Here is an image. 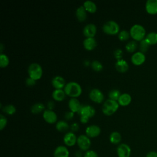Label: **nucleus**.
<instances>
[{
  "label": "nucleus",
  "mask_w": 157,
  "mask_h": 157,
  "mask_svg": "<svg viewBox=\"0 0 157 157\" xmlns=\"http://www.w3.org/2000/svg\"><path fill=\"white\" fill-rule=\"evenodd\" d=\"M102 31L109 35H115L119 33L120 26L118 23L114 20H109L102 26Z\"/></svg>",
  "instance_id": "obj_5"
},
{
  "label": "nucleus",
  "mask_w": 157,
  "mask_h": 157,
  "mask_svg": "<svg viewBox=\"0 0 157 157\" xmlns=\"http://www.w3.org/2000/svg\"><path fill=\"white\" fill-rule=\"evenodd\" d=\"M54 157H69V151L67 148L64 145L58 146L53 153Z\"/></svg>",
  "instance_id": "obj_16"
},
{
  "label": "nucleus",
  "mask_w": 157,
  "mask_h": 157,
  "mask_svg": "<svg viewBox=\"0 0 157 157\" xmlns=\"http://www.w3.org/2000/svg\"><path fill=\"white\" fill-rule=\"evenodd\" d=\"M70 128H71L72 132H74L77 131L78 130V129H79V125H78V124L77 122H74V123H73L71 125Z\"/></svg>",
  "instance_id": "obj_41"
},
{
  "label": "nucleus",
  "mask_w": 157,
  "mask_h": 157,
  "mask_svg": "<svg viewBox=\"0 0 157 157\" xmlns=\"http://www.w3.org/2000/svg\"><path fill=\"white\" fill-rule=\"evenodd\" d=\"M97 28L94 23L86 24L83 29V33L86 37H94Z\"/></svg>",
  "instance_id": "obj_13"
},
{
  "label": "nucleus",
  "mask_w": 157,
  "mask_h": 157,
  "mask_svg": "<svg viewBox=\"0 0 157 157\" xmlns=\"http://www.w3.org/2000/svg\"><path fill=\"white\" fill-rule=\"evenodd\" d=\"M64 78L60 75H56L52 79V85L55 89H63L66 85Z\"/></svg>",
  "instance_id": "obj_15"
},
{
  "label": "nucleus",
  "mask_w": 157,
  "mask_h": 157,
  "mask_svg": "<svg viewBox=\"0 0 157 157\" xmlns=\"http://www.w3.org/2000/svg\"><path fill=\"white\" fill-rule=\"evenodd\" d=\"M66 93L63 89H55L52 94V98L54 100L57 101H63L66 96Z\"/></svg>",
  "instance_id": "obj_23"
},
{
  "label": "nucleus",
  "mask_w": 157,
  "mask_h": 157,
  "mask_svg": "<svg viewBox=\"0 0 157 157\" xmlns=\"http://www.w3.org/2000/svg\"><path fill=\"white\" fill-rule=\"evenodd\" d=\"M74 113L72 111H67L65 112L64 113V118L66 119V120H71L72 119V118L74 117Z\"/></svg>",
  "instance_id": "obj_40"
},
{
  "label": "nucleus",
  "mask_w": 157,
  "mask_h": 157,
  "mask_svg": "<svg viewBox=\"0 0 157 157\" xmlns=\"http://www.w3.org/2000/svg\"><path fill=\"white\" fill-rule=\"evenodd\" d=\"M77 144L81 150L86 151L89 150L91 142L90 137H88L86 134H81L77 137Z\"/></svg>",
  "instance_id": "obj_6"
},
{
  "label": "nucleus",
  "mask_w": 157,
  "mask_h": 157,
  "mask_svg": "<svg viewBox=\"0 0 157 157\" xmlns=\"http://www.w3.org/2000/svg\"><path fill=\"white\" fill-rule=\"evenodd\" d=\"M7 120L6 117L2 114L0 115V130H2L7 125Z\"/></svg>",
  "instance_id": "obj_36"
},
{
  "label": "nucleus",
  "mask_w": 157,
  "mask_h": 157,
  "mask_svg": "<svg viewBox=\"0 0 157 157\" xmlns=\"http://www.w3.org/2000/svg\"><path fill=\"white\" fill-rule=\"evenodd\" d=\"M109 140L113 144H118L121 140V135L118 131H113L109 136Z\"/></svg>",
  "instance_id": "obj_25"
},
{
  "label": "nucleus",
  "mask_w": 157,
  "mask_h": 157,
  "mask_svg": "<svg viewBox=\"0 0 157 157\" xmlns=\"http://www.w3.org/2000/svg\"><path fill=\"white\" fill-rule=\"evenodd\" d=\"M145 10L149 13H157V0H147L145 3Z\"/></svg>",
  "instance_id": "obj_17"
},
{
  "label": "nucleus",
  "mask_w": 157,
  "mask_h": 157,
  "mask_svg": "<svg viewBox=\"0 0 157 157\" xmlns=\"http://www.w3.org/2000/svg\"><path fill=\"white\" fill-rule=\"evenodd\" d=\"M77 137L72 131L66 132L63 137V142L64 144L67 147H72L77 144Z\"/></svg>",
  "instance_id": "obj_12"
},
{
  "label": "nucleus",
  "mask_w": 157,
  "mask_h": 157,
  "mask_svg": "<svg viewBox=\"0 0 157 157\" xmlns=\"http://www.w3.org/2000/svg\"><path fill=\"white\" fill-rule=\"evenodd\" d=\"M45 105L42 102H36L34 104L30 109L31 112L34 114H38L42 112H44L45 110Z\"/></svg>",
  "instance_id": "obj_26"
},
{
  "label": "nucleus",
  "mask_w": 157,
  "mask_h": 157,
  "mask_svg": "<svg viewBox=\"0 0 157 157\" xmlns=\"http://www.w3.org/2000/svg\"><path fill=\"white\" fill-rule=\"evenodd\" d=\"M83 157H99L98 154L94 150H88L83 155Z\"/></svg>",
  "instance_id": "obj_37"
},
{
  "label": "nucleus",
  "mask_w": 157,
  "mask_h": 157,
  "mask_svg": "<svg viewBox=\"0 0 157 157\" xmlns=\"http://www.w3.org/2000/svg\"><path fill=\"white\" fill-rule=\"evenodd\" d=\"M131 37L136 41H141L144 39L146 31L143 26L139 24H135L131 26L129 31Z\"/></svg>",
  "instance_id": "obj_2"
},
{
  "label": "nucleus",
  "mask_w": 157,
  "mask_h": 157,
  "mask_svg": "<svg viewBox=\"0 0 157 157\" xmlns=\"http://www.w3.org/2000/svg\"><path fill=\"white\" fill-rule=\"evenodd\" d=\"M55 106V104L53 101H50L47 102V107H48V109H50V110H52L53 109Z\"/></svg>",
  "instance_id": "obj_44"
},
{
  "label": "nucleus",
  "mask_w": 157,
  "mask_h": 157,
  "mask_svg": "<svg viewBox=\"0 0 157 157\" xmlns=\"http://www.w3.org/2000/svg\"><path fill=\"white\" fill-rule=\"evenodd\" d=\"M137 48V44L136 40H131L128 42L126 45L125 48L128 52H134Z\"/></svg>",
  "instance_id": "obj_30"
},
{
  "label": "nucleus",
  "mask_w": 157,
  "mask_h": 157,
  "mask_svg": "<svg viewBox=\"0 0 157 157\" xmlns=\"http://www.w3.org/2000/svg\"><path fill=\"white\" fill-rule=\"evenodd\" d=\"M83 45L86 50L91 51L97 46V41L94 37H86L83 40Z\"/></svg>",
  "instance_id": "obj_18"
},
{
  "label": "nucleus",
  "mask_w": 157,
  "mask_h": 157,
  "mask_svg": "<svg viewBox=\"0 0 157 157\" xmlns=\"http://www.w3.org/2000/svg\"><path fill=\"white\" fill-rule=\"evenodd\" d=\"M83 7L90 13H94L97 10V6L94 2L91 0H86L83 2Z\"/></svg>",
  "instance_id": "obj_24"
},
{
  "label": "nucleus",
  "mask_w": 157,
  "mask_h": 157,
  "mask_svg": "<svg viewBox=\"0 0 157 157\" xmlns=\"http://www.w3.org/2000/svg\"><path fill=\"white\" fill-rule=\"evenodd\" d=\"M150 45L147 42V41L145 39L142 40L141 41H140V44H139L140 52L144 53L145 52H146L148 50Z\"/></svg>",
  "instance_id": "obj_35"
},
{
  "label": "nucleus",
  "mask_w": 157,
  "mask_h": 157,
  "mask_svg": "<svg viewBox=\"0 0 157 157\" xmlns=\"http://www.w3.org/2000/svg\"><path fill=\"white\" fill-rule=\"evenodd\" d=\"M119 104L118 101L107 99L102 106V112L106 115H111L113 114L118 109Z\"/></svg>",
  "instance_id": "obj_3"
},
{
  "label": "nucleus",
  "mask_w": 157,
  "mask_h": 157,
  "mask_svg": "<svg viewBox=\"0 0 157 157\" xmlns=\"http://www.w3.org/2000/svg\"><path fill=\"white\" fill-rule=\"evenodd\" d=\"M89 119L90 118H88V117H86V116H80V121L82 123H86L88 121H89Z\"/></svg>",
  "instance_id": "obj_43"
},
{
  "label": "nucleus",
  "mask_w": 157,
  "mask_h": 157,
  "mask_svg": "<svg viewBox=\"0 0 157 157\" xmlns=\"http://www.w3.org/2000/svg\"><path fill=\"white\" fill-rule=\"evenodd\" d=\"M145 157H157V151H150L147 153Z\"/></svg>",
  "instance_id": "obj_42"
},
{
  "label": "nucleus",
  "mask_w": 157,
  "mask_h": 157,
  "mask_svg": "<svg viewBox=\"0 0 157 157\" xmlns=\"http://www.w3.org/2000/svg\"><path fill=\"white\" fill-rule=\"evenodd\" d=\"M130 36V33L125 29H123L119 32L118 34V37L121 41L127 40Z\"/></svg>",
  "instance_id": "obj_33"
},
{
  "label": "nucleus",
  "mask_w": 157,
  "mask_h": 157,
  "mask_svg": "<svg viewBox=\"0 0 157 157\" xmlns=\"http://www.w3.org/2000/svg\"><path fill=\"white\" fill-rule=\"evenodd\" d=\"M117 153L118 157H130L131 149L128 144H120L117 148Z\"/></svg>",
  "instance_id": "obj_9"
},
{
  "label": "nucleus",
  "mask_w": 157,
  "mask_h": 157,
  "mask_svg": "<svg viewBox=\"0 0 157 157\" xmlns=\"http://www.w3.org/2000/svg\"><path fill=\"white\" fill-rule=\"evenodd\" d=\"M89 98L96 103H101L104 98L103 93L98 88H93L89 93Z\"/></svg>",
  "instance_id": "obj_8"
},
{
  "label": "nucleus",
  "mask_w": 157,
  "mask_h": 157,
  "mask_svg": "<svg viewBox=\"0 0 157 157\" xmlns=\"http://www.w3.org/2000/svg\"><path fill=\"white\" fill-rule=\"evenodd\" d=\"M91 68L95 71H101L103 69L102 64L98 60H94L91 63Z\"/></svg>",
  "instance_id": "obj_34"
},
{
  "label": "nucleus",
  "mask_w": 157,
  "mask_h": 157,
  "mask_svg": "<svg viewBox=\"0 0 157 157\" xmlns=\"http://www.w3.org/2000/svg\"><path fill=\"white\" fill-rule=\"evenodd\" d=\"M68 106L71 111L75 112H78L80 108L81 104L78 99L75 98H71L68 102Z\"/></svg>",
  "instance_id": "obj_20"
},
{
  "label": "nucleus",
  "mask_w": 157,
  "mask_h": 157,
  "mask_svg": "<svg viewBox=\"0 0 157 157\" xmlns=\"http://www.w3.org/2000/svg\"><path fill=\"white\" fill-rule=\"evenodd\" d=\"M115 66L117 71L120 72H125L129 69V64L128 62L123 59L117 60Z\"/></svg>",
  "instance_id": "obj_19"
},
{
  "label": "nucleus",
  "mask_w": 157,
  "mask_h": 157,
  "mask_svg": "<svg viewBox=\"0 0 157 157\" xmlns=\"http://www.w3.org/2000/svg\"><path fill=\"white\" fill-rule=\"evenodd\" d=\"M131 62L136 66H139L143 64L145 61V55L144 53L139 51L133 53L131 58Z\"/></svg>",
  "instance_id": "obj_14"
},
{
  "label": "nucleus",
  "mask_w": 157,
  "mask_h": 157,
  "mask_svg": "<svg viewBox=\"0 0 157 157\" xmlns=\"http://www.w3.org/2000/svg\"><path fill=\"white\" fill-rule=\"evenodd\" d=\"M95 109L93 106L87 104L81 105L80 108L77 112V113L80 116H86L88 118H91L93 117L95 115Z\"/></svg>",
  "instance_id": "obj_7"
},
{
  "label": "nucleus",
  "mask_w": 157,
  "mask_h": 157,
  "mask_svg": "<svg viewBox=\"0 0 157 157\" xmlns=\"http://www.w3.org/2000/svg\"><path fill=\"white\" fill-rule=\"evenodd\" d=\"M145 39L147 41V42L150 45L157 44V33L156 32L149 33L146 35Z\"/></svg>",
  "instance_id": "obj_28"
},
{
  "label": "nucleus",
  "mask_w": 157,
  "mask_h": 157,
  "mask_svg": "<svg viewBox=\"0 0 157 157\" xmlns=\"http://www.w3.org/2000/svg\"><path fill=\"white\" fill-rule=\"evenodd\" d=\"M86 10L83 7V6H80L77 8L75 10V15L77 18L80 21H83L86 20L87 17Z\"/></svg>",
  "instance_id": "obj_21"
},
{
  "label": "nucleus",
  "mask_w": 157,
  "mask_h": 157,
  "mask_svg": "<svg viewBox=\"0 0 157 157\" xmlns=\"http://www.w3.org/2000/svg\"><path fill=\"white\" fill-rule=\"evenodd\" d=\"M131 100H132L131 96L128 93H124L120 95V96L118 100V103L120 105L126 106L131 103Z\"/></svg>",
  "instance_id": "obj_22"
},
{
  "label": "nucleus",
  "mask_w": 157,
  "mask_h": 157,
  "mask_svg": "<svg viewBox=\"0 0 157 157\" xmlns=\"http://www.w3.org/2000/svg\"><path fill=\"white\" fill-rule=\"evenodd\" d=\"M9 58L5 53H1L0 55V66L1 67H6L9 64Z\"/></svg>",
  "instance_id": "obj_31"
},
{
  "label": "nucleus",
  "mask_w": 157,
  "mask_h": 157,
  "mask_svg": "<svg viewBox=\"0 0 157 157\" xmlns=\"http://www.w3.org/2000/svg\"><path fill=\"white\" fill-rule=\"evenodd\" d=\"M1 53H2V50H3V44H1Z\"/></svg>",
  "instance_id": "obj_45"
},
{
  "label": "nucleus",
  "mask_w": 157,
  "mask_h": 157,
  "mask_svg": "<svg viewBox=\"0 0 157 157\" xmlns=\"http://www.w3.org/2000/svg\"><path fill=\"white\" fill-rule=\"evenodd\" d=\"M42 116L44 120L49 124H53L57 121V115L53 110L45 109L43 112Z\"/></svg>",
  "instance_id": "obj_10"
},
{
  "label": "nucleus",
  "mask_w": 157,
  "mask_h": 157,
  "mask_svg": "<svg viewBox=\"0 0 157 157\" xmlns=\"http://www.w3.org/2000/svg\"><path fill=\"white\" fill-rule=\"evenodd\" d=\"M101 128L96 124L88 126L85 129V134L90 138H94L98 137L101 133Z\"/></svg>",
  "instance_id": "obj_11"
},
{
  "label": "nucleus",
  "mask_w": 157,
  "mask_h": 157,
  "mask_svg": "<svg viewBox=\"0 0 157 157\" xmlns=\"http://www.w3.org/2000/svg\"><path fill=\"white\" fill-rule=\"evenodd\" d=\"M2 109V111L8 115H13L16 112V107L12 104H7Z\"/></svg>",
  "instance_id": "obj_32"
},
{
  "label": "nucleus",
  "mask_w": 157,
  "mask_h": 157,
  "mask_svg": "<svg viewBox=\"0 0 157 157\" xmlns=\"http://www.w3.org/2000/svg\"><path fill=\"white\" fill-rule=\"evenodd\" d=\"M113 55L117 60L122 59L123 50L121 48H117L116 50H115V51L113 52Z\"/></svg>",
  "instance_id": "obj_38"
},
{
  "label": "nucleus",
  "mask_w": 157,
  "mask_h": 157,
  "mask_svg": "<svg viewBox=\"0 0 157 157\" xmlns=\"http://www.w3.org/2000/svg\"><path fill=\"white\" fill-rule=\"evenodd\" d=\"M29 77L36 81L40 79L42 75L43 70L41 66L37 63H33L29 64L28 68Z\"/></svg>",
  "instance_id": "obj_4"
},
{
  "label": "nucleus",
  "mask_w": 157,
  "mask_h": 157,
  "mask_svg": "<svg viewBox=\"0 0 157 157\" xmlns=\"http://www.w3.org/2000/svg\"><path fill=\"white\" fill-rule=\"evenodd\" d=\"M69 128V124L64 120L58 121L56 123V129L59 132H66Z\"/></svg>",
  "instance_id": "obj_27"
},
{
  "label": "nucleus",
  "mask_w": 157,
  "mask_h": 157,
  "mask_svg": "<svg viewBox=\"0 0 157 157\" xmlns=\"http://www.w3.org/2000/svg\"><path fill=\"white\" fill-rule=\"evenodd\" d=\"M64 91L66 95L76 98L82 94V88L78 83L71 81L66 84Z\"/></svg>",
  "instance_id": "obj_1"
},
{
  "label": "nucleus",
  "mask_w": 157,
  "mask_h": 157,
  "mask_svg": "<svg viewBox=\"0 0 157 157\" xmlns=\"http://www.w3.org/2000/svg\"><path fill=\"white\" fill-rule=\"evenodd\" d=\"M25 83H26V85L27 86H33L36 84V80L33 79L32 78H31L30 77H28L26 78L25 80Z\"/></svg>",
  "instance_id": "obj_39"
},
{
  "label": "nucleus",
  "mask_w": 157,
  "mask_h": 157,
  "mask_svg": "<svg viewBox=\"0 0 157 157\" xmlns=\"http://www.w3.org/2000/svg\"><path fill=\"white\" fill-rule=\"evenodd\" d=\"M121 94L120 90H118L117 89H112L109 92L108 96H109V99L118 101Z\"/></svg>",
  "instance_id": "obj_29"
}]
</instances>
